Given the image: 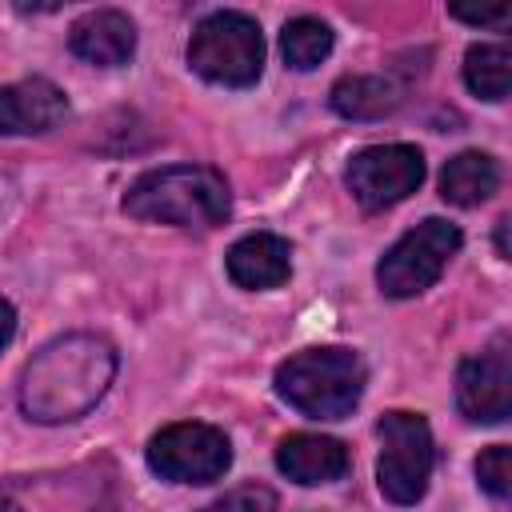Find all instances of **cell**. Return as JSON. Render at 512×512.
<instances>
[{
  "label": "cell",
  "mask_w": 512,
  "mask_h": 512,
  "mask_svg": "<svg viewBox=\"0 0 512 512\" xmlns=\"http://www.w3.org/2000/svg\"><path fill=\"white\" fill-rule=\"evenodd\" d=\"M464 84L480 100H504L512 88V48L508 44H472L464 56Z\"/></svg>",
  "instance_id": "obj_16"
},
{
  "label": "cell",
  "mask_w": 512,
  "mask_h": 512,
  "mask_svg": "<svg viewBox=\"0 0 512 512\" xmlns=\"http://www.w3.org/2000/svg\"><path fill=\"white\" fill-rule=\"evenodd\" d=\"M68 48L72 56H80L84 64L96 68H120L132 60L136 52V24L128 20V12L120 8H96L84 12L72 32H68Z\"/></svg>",
  "instance_id": "obj_11"
},
{
  "label": "cell",
  "mask_w": 512,
  "mask_h": 512,
  "mask_svg": "<svg viewBox=\"0 0 512 512\" xmlns=\"http://www.w3.org/2000/svg\"><path fill=\"white\" fill-rule=\"evenodd\" d=\"M448 16H456V20H464V24H476V28H504L508 20H512V8L508 4H480V8H468V4H452L448 8Z\"/></svg>",
  "instance_id": "obj_20"
},
{
  "label": "cell",
  "mask_w": 512,
  "mask_h": 512,
  "mask_svg": "<svg viewBox=\"0 0 512 512\" xmlns=\"http://www.w3.org/2000/svg\"><path fill=\"white\" fill-rule=\"evenodd\" d=\"M12 332H16V312H12V304L0 296V348L12 340Z\"/></svg>",
  "instance_id": "obj_21"
},
{
  "label": "cell",
  "mask_w": 512,
  "mask_h": 512,
  "mask_svg": "<svg viewBox=\"0 0 512 512\" xmlns=\"http://www.w3.org/2000/svg\"><path fill=\"white\" fill-rule=\"evenodd\" d=\"M188 64L208 84L248 88L264 68V36L260 24L244 12H212L196 24L188 40Z\"/></svg>",
  "instance_id": "obj_4"
},
{
  "label": "cell",
  "mask_w": 512,
  "mask_h": 512,
  "mask_svg": "<svg viewBox=\"0 0 512 512\" xmlns=\"http://www.w3.org/2000/svg\"><path fill=\"white\" fill-rule=\"evenodd\" d=\"M0 512H20V508H16L12 500H4V496H0Z\"/></svg>",
  "instance_id": "obj_23"
},
{
  "label": "cell",
  "mask_w": 512,
  "mask_h": 512,
  "mask_svg": "<svg viewBox=\"0 0 512 512\" xmlns=\"http://www.w3.org/2000/svg\"><path fill=\"white\" fill-rule=\"evenodd\" d=\"M276 468L304 484V488H316V484H332L348 472V448L332 436H316V432H292L280 440L276 448Z\"/></svg>",
  "instance_id": "obj_13"
},
{
  "label": "cell",
  "mask_w": 512,
  "mask_h": 512,
  "mask_svg": "<svg viewBox=\"0 0 512 512\" xmlns=\"http://www.w3.org/2000/svg\"><path fill=\"white\" fill-rule=\"evenodd\" d=\"M508 224H512L508 216H500V220H496V248H500V256H504V260H508Z\"/></svg>",
  "instance_id": "obj_22"
},
{
  "label": "cell",
  "mask_w": 512,
  "mask_h": 512,
  "mask_svg": "<svg viewBox=\"0 0 512 512\" xmlns=\"http://www.w3.org/2000/svg\"><path fill=\"white\" fill-rule=\"evenodd\" d=\"M124 212L144 224L208 232L232 216V192L228 180L208 164H168L132 180L124 192Z\"/></svg>",
  "instance_id": "obj_2"
},
{
  "label": "cell",
  "mask_w": 512,
  "mask_h": 512,
  "mask_svg": "<svg viewBox=\"0 0 512 512\" xmlns=\"http://www.w3.org/2000/svg\"><path fill=\"white\" fill-rule=\"evenodd\" d=\"M232 444L220 428L184 420L168 424L148 440V468L172 484H212L228 472Z\"/></svg>",
  "instance_id": "obj_7"
},
{
  "label": "cell",
  "mask_w": 512,
  "mask_h": 512,
  "mask_svg": "<svg viewBox=\"0 0 512 512\" xmlns=\"http://www.w3.org/2000/svg\"><path fill=\"white\" fill-rule=\"evenodd\" d=\"M456 404L472 424H500L512 412V340L500 332L460 360Z\"/></svg>",
  "instance_id": "obj_9"
},
{
  "label": "cell",
  "mask_w": 512,
  "mask_h": 512,
  "mask_svg": "<svg viewBox=\"0 0 512 512\" xmlns=\"http://www.w3.org/2000/svg\"><path fill=\"white\" fill-rule=\"evenodd\" d=\"M280 52H284V64L288 68L312 72L332 52V28L324 20H316V16H296L280 32Z\"/></svg>",
  "instance_id": "obj_17"
},
{
  "label": "cell",
  "mask_w": 512,
  "mask_h": 512,
  "mask_svg": "<svg viewBox=\"0 0 512 512\" xmlns=\"http://www.w3.org/2000/svg\"><path fill=\"white\" fill-rule=\"evenodd\" d=\"M224 268L236 288H248V292L280 288L292 272V248L276 232H248L228 248Z\"/></svg>",
  "instance_id": "obj_12"
},
{
  "label": "cell",
  "mask_w": 512,
  "mask_h": 512,
  "mask_svg": "<svg viewBox=\"0 0 512 512\" xmlns=\"http://www.w3.org/2000/svg\"><path fill=\"white\" fill-rule=\"evenodd\" d=\"M68 120V96L44 76L0 88V136H40Z\"/></svg>",
  "instance_id": "obj_10"
},
{
  "label": "cell",
  "mask_w": 512,
  "mask_h": 512,
  "mask_svg": "<svg viewBox=\"0 0 512 512\" xmlns=\"http://www.w3.org/2000/svg\"><path fill=\"white\" fill-rule=\"evenodd\" d=\"M348 192L368 212H384L408 200L424 184V152L416 144H372L348 160Z\"/></svg>",
  "instance_id": "obj_8"
},
{
  "label": "cell",
  "mask_w": 512,
  "mask_h": 512,
  "mask_svg": "<svg viewBox=\"0 0 512 512\" xmlns=\"http://www.w3.org/2000/svg\"><path fill=\"white\" fill-rule=\"evenodd\" d=\"M200 512H276V496L264 484H240V488L224 492L220 500H212Z\"/></svg>",
  "instance_id": "obj_19"
},
{
  "label": "cell",
  "mask_w": 512,
  "mask_h": 512,
  "mask_svg": "<svg viewBox=\"0 0 512 512\" xmlns=\"http://www.w3.org/2000/svg\"><path fill=\"white\" fill-rule=\"evenodd\" d=\"M328 100L332 112L344 120H380L400 108L404 84L396 76H340Z\"/></svg>",
  "instance_id": "obj_14"
},
{
  "label": "cell",
  "mask_w": 512,
  "mask_h": 512,
  "mask_svg": "<svg viewBox=\"0 0 512 512\" xmlns=\"http://www.w3.org/2000/svg\"><path fill=\"white\" fill-rule=\"evenodd\" d=\"M464 236L452 220L428 216L416 228H408L376 264V284L384 296L392 300H408L420 296L424 288H432L440 280V272L448 268V260L460 252Z\"/></svg>",
  "instance_id": "obj_5"
},
{
  "label": "cell",
  "mask_w": 512,
  "mask_h": 512,
  "mask_svg": "<svg viewBox=\"0 0 512 512\" xmlns=\"http://www.w3.org/2000/svg\"><path fill=\"white\" fill-rule=\"evenodd\" d=\"M380 436V460H376V484L392 504H416L428 492L436 444L432 428L420 412H384L376 424Z\"/></svg>",
  "instance_id": "obj_6"
},
{
  "label": "cell",
  "mask_w": 512,
  "mask_h": 512,
  "mask_svg": "<svg viewBox=\"0 0 512 512\" xmlns=\"http://www.w3.org/2000/svg\"><path fill=\"white\" fill-rule=\"evenodd\" d=\"M116 376V348L92 332H68L44 344L20 372V408L28 420L64 424L100 404Z\"/></svg>",
  "instance_id": "obj_1"
},
{
  "label": "cell",
  "mask_w": 512,
  "mask_h": 512,
  "mask_svg": "<svg viewBox=\"0 0 512 512\" xmlns=\"http://www.w3.org/2000/svg\"><path fill=\"white\" fill-rule=\"evenodd\" d=\"M364 360L352 348H304L276 368V392L284 404L312 420H340L364 396Z\"/></svg>",
  "instance_id": "obj_3"
},
{
  "label": "cell",
  "mask_w": 512,
  "mask_h": 512,
  "mask_svg": "<svg viewBox=\"0 0 512 512\" xmlns=\"http://www.w3.org/2000/svg\"><path fill=\"white\" fill-rule=\"evenodd\" d=\"M476 480L492 500H508V492H512V452H508V444H492L488 452H480Z\"/></svg>",
  "instance_id": "obj_18"
},
{
  "label": "cell",
  "mask_w": 512,
  "mask_h": 512,
  "mask_svg": "<svg viewBox=\"0 0 512 512\" xmlns=\"http://www.w3.org/2000/svg\"><path fill=\"white\" fill-rule=\"evenodd\" d=\"M500 188V164L488 152H460L440 172V196L456 208H476Z\"/></svg>",
  "instance_id": "obj_15"
}]
</instances>
